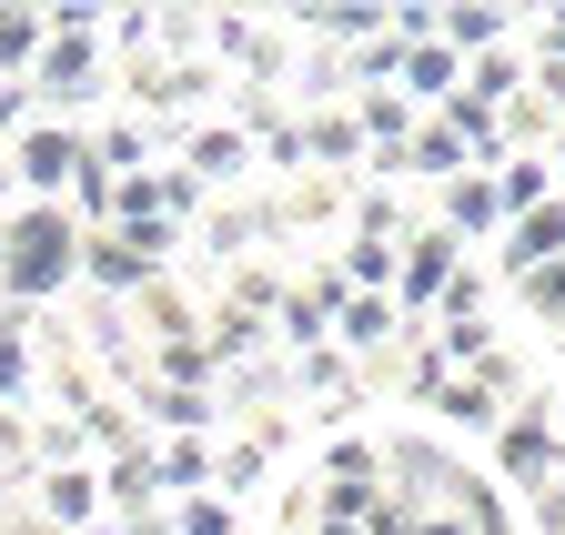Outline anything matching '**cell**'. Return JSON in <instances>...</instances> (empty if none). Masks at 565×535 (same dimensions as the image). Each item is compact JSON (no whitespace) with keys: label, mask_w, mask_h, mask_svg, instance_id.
I'll return each mask as SVG.
<instances>
[{"label":"cell","mask_w":565,"mask_h":535,"mask_svg":"<svg viewBox=\"0 0 565 535\" xmlns=\"http://www.w3.org/2000/svg\"><path fill=\"white\" fill-rule=\"evenodd\" d=\"M455 263H475L465 243H445L435 223H414L404 243H394V313L404 323H424V313H435V293L455 283Z\"/></svg>","instance_id":"5"},{"label":"cell","mask_w":565,"mask_h":535,"mask_svg":"<svg viewBox=\"0 0 565 535\" xmlns=\"http://www.w3.org/2000/svg\"><path fill=\"white\" fill-rule=\"evenodd\" d=\"M323 344L343 354V364H374V354H394L404 344V313H394V293H353L343 313H333V333Z\"/></svg>","instance_id":"11"},{"label":"cell","mask_w":565,"mask_h":535,"mask_svg":"<svg viewBox=\"0 0 565 535\" xmlns=\"http://www.w3.org/2000/svg\"><path fill=\"white\" fill-rule=\"evenodd\" d=\"M555 121H565V111H555V101L525 82L505 111H494V152H545V142H555Z\"/></svg>","instance_id":"15"},{"label":"cell","mask_w":565,"mask_h":535,"mask_svg":"<svg viewBox=\"0 0 565 535\" xmlns=\"http://www.w3.org/2000/svg\"><path fill=\"white\" fill-rule=\"evenodd\" d=\"M121 405L141 415V445H152V435H223V415H212L202 384H152V374H141Z\"/></svg>","instance_id":"8"},{"label":"cell","mask_w":565,"mask_h":535,"mask_svg":"<svg viewBox=\"0 0 565 535\" xmlns=\"http://www.w3.org/2000/svg\"><path fill=\"white\" fill-rule=\"evenodd\" d=\"M494 274H525V263H565V192H545L535 213H515L505 233H494Z\"/></svg>","instance_id":"10"},{"label":"cell","mask_w":565,"mask_h":535,"mask_svg":"<svg viewBox=\"0 0 565 535\" xmlns=\"http://www.w3.org/2000/svg\"><path fill=\"white\" fill-rule=\"evenodd\" d=\"M525 535H565V475H555V485L525 505Z\"/></svg>","instance_id":"16"},{"label":"cell","mask_w":565,"mask_h":535,"mask_svg":"<svg viewBox=\"0 0 565 535\" xmlns=\"http://www.w3.org/2000/svg\"><path fill=\"white\" fill-rule=\"evenodd\" d=\"M82 243L92 223L61 213V203H11L0 213V303L11 313H51L82 293Z\"/></svg>","instance_id":"2"},{"label":"cell","mask_w":565,"mask_h":535,"mask_svg":"<svg viewBox=\"0 0 565 535\" xmlns=\"http://www.w3.org/2000/svg\"><path fill=\"white\" fill-rule=\"evenodd\" d=\"M323 535H364V525H323Z\"/></svg>","instance_id":"20"},{"label":"cell","mask_w":565,"mask_h":535,"mask_svg":"<svg viewBox=\"0 0 565 535\" xmlns=\"http://www.w3.org/2000/svg\"><path fill=\"white\" fill-rule=\"evenodd\" d=\"M0 535H51V525H31L21 505H0Z\"/></svg>","instance_id":"17"},{"label":"cell","mask_w":565,"mask_h":535,"mask_svg":"<svg viewBox=\"0 0 565 535\" xmlns=\"http://www.w3.org/2000/svg\"><path fill=\"white\" fill-rule=\"evenodd\" d=\"M11 505L51 535H102V464H41Z\"/></svg>","instance_id":"4"},{"label":"cell","mask_w":565,"mask_h":535,"mask_svg":"<svg viewBox=\"0 0 565 535\" xmlns=\"http://www.w3.org/2000/svg\"><path fill=\"white\" fill-rule=\"evenodd\" d=\"M424 223H435L445 243H465V253H494V233H505V203H494V172H455L445 192H424Z\"/></svg>","instance_id":"6"},{"label":"cell","mask_w":565,"mask_h":535,"mask_svg":"<svg viewBox=\"0 0 565 535\" xmlns=\"http://www.w3.org/2000/svg\"><path fill=\"white\" fill-rule=\"evenodd\" d=\"M545 172H555V192H565V121H555V142H545Z\"/></svg>","instance_id":"18"},{"label":"cell","mask_w":565,"mask_h":535,"mask_svg":"<svg viewBox=\"0 0 565 535\" xmlns=\"http://www.w3.org/2000/svg\"><path fill=\"white\" fill-rule=\"evenodd\" d=\"M31 61H41V11L31 0H0V101H21Z\"/></svg>","instance_id":"14"},{"label":"cell","mask_w":565,"mask_h":535,"mask_svg":"<svg viewBox=\"0 0 565 535\" xmlns=\"http://www.w3.org/2000/svg\"><path fill=\"white\" fill-rule=\"evenodd\" d=\"M0 162H11V203H61L102 223V162H92V131L82 121H51V111H11L0 121Z\"/></svg>","instance_id":"1"},{"label":"cell","mask_w":565,"mask_h":535,"mask_svg":"<svg viewBox=\"0 0 565 535\" xmlns=\"http://www.w3.org/2000/svg\"><path fill=\"white\" fill-rule=\"evenodd\" d=\"M494 283H505V323L555 354L565 344V263H525V274H494Z\"/></svg>","instance_id":"7"},{"label":"cell","mask_w":565,"mask_h":535,"mask_svg":"<svg viewBox=\"0 0 565 535\" xmlns=\"http://www.w3.org/2000/svg\"><path fill=\"white\" fill-rule=\"evenodd\" d=\"M21 111H51V121H102L111 111V41H102V11H41V61L21 82Z\"/></svg>","instance_id":"3"},{"label":"cell","mask_w":565,"mask_h":535,"mask_svg":"<svg viewBox=\"0 0 565 535\" xmlns=\"http://www.w3.org/2000/svg\"><path fill=\"white\" fill-rule=\"evenodd\" d=\"M31 384H41V323L0 303V405H31Z\"/></svg>","instance_id":"13"},{"label":"cell","mask_w":565,"mask_h":535,"mask_svg":"<svg viewBox=\"0 0 565 535\" xmlns=\"http://www.w3.org/2000/svg\"><path fill=\"white\" fill-rule=\"evenodd\" d=\"M0 121H11V111H0ZM0 213H11V162H0Z\"/></svg>","instance_id":"19"},{"label":"cell","mask_w":565,"mask_h":535,"mask_svg":"<svg viewBox=\"0 0 565 535\" xmlns=\"http://www.w3.org/2000/svg\"><path fill=\"white\" fill-rule=\"evenodd\" d=\"M253 535H323V485L303 475V464H282V475L253 495V515H243Z\"/></svg>","instance_id":"9"},{"label":"cell","mask_w":565,"mask_h":535,"mask_svg":"<svg viewBox=\"0 0 565 535\" xmlns=\"http://www.w3.org/2000/svg\"><path fill=\"white\" fill-rule=\"evenodd\" d=\"M435 41H445L455 61L505 51V41H515V0H435Z\"/></svg>","instance_id":"12"}]
</instances>
